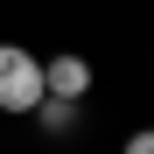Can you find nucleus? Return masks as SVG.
<instances>
[{"instance_id": "1", "label": "nucleus", "mask_w": 154, "mask_h": 154, "mask_svg": "<svg viewBox=\"0 0 154 154\" xmlns=\"http://www.w3.org/2000/svg\"><path fill=\"white\" fill-rule=\"evenodd\" d=\"M35 105H42V56L0 42V112H35Z\"/></svg>"}, {"instance_id": "4", "label": "nucleus", "mask_w": 154, "mask_h": 154, "mask_svg": "<svg viewBox=\"0 0 154 154\" xmlns=\"http://www.w3.org/2000/svg\"><path fill=\"white\" fill-rule=\"evenodd\" d=\"M119 154H154V126H140V133H126V147Z\"/></svg>"}, {"instance_id": "3", "label": "nucleus", "mask_w": 154, "mask_h": 154, "mask_svg": "<svg viewBox=\"0 0 154 154\" xmlns=\"http://www.w3.org/2000/svg\"><path fill=\"white\" fill-rule=\"evenodd\" d=\"M35 119L49 126V133H70V126H77V98H49V91H42V105H35Z\"/></svg>"}, {"instance_id": "2", "label": "nucleus", "mask_w": 154, "mask_h": 154, "mask_svg": "<svg viewBox=\"0 0 154 154\" xmlns=\"http://www.w3.org/2000/svg\"><path fill=\"white\" fill-rule=\"evenodd\" d=\"M42 91H49V98H77V105H84V91H91V63L77 56V49H63L56 63H42Z\"/></svg>"}]
</instances>
